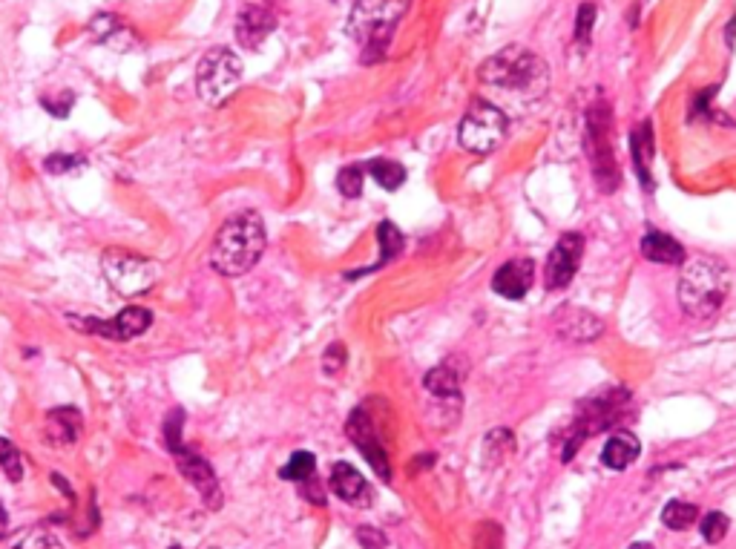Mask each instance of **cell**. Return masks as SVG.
<instances>
[{
  "label": "cell",
  "instance_id": "1",
  "mask_svg": "<svg viewBox=\"0 0 736 549\" xmlns=\"http://www.w3.org/2000/svg\"><path fill=\"white\" fill-rule=\"evenodd\" d=\"M265 222L259 213L242 210L219 228L210 248V268L222 276H245L265 253Z\"/></svg>",
  "mask_w": 736,
  "mask_h": 549
},
{
  "label": "cell",
  "instance_id": "2",
  "mask_svg": "<svg viewBox=\"0 0 736 549\" xmlns=\"http://www.w3.org/2000/svg\"><path fill=\"white\" fill-rule=\"evenodd\" d=\"M478 78L489 87L521 95L524 101H535L541 98L547 87H550V69L547 64L529 52L527 46L509 44L501 52H495L492 58H486L478 69Z\"/></svg>",
  "mask_w": 736,
  "mask_h": 549
},
{
  "label": "cell",
  "instance_id": "3",
  "mask_svg": "<svg viewBox=\"0 0 736 549\" xmlns=\"http://www.w3.org/2000/svg\"><path fill=\"white\" fill-rule=\"evenodd\" d=\"M731 291V274L728 268L713 259V256H699L688 262L679 279V302L693 320H711L713 314L725 305Z\"/></svg>",
  "mask_w": 736,
  "mask_h": 549
},
{
  "label": "cell",
  "instance_id": "4",
  "mask_svg": "<svg viewBox=\"0 0 736 549\" xmlns=\"http://www.w3.org/2000/svg\"><path fill=\"white\" fill-rule=\"evenodd\" d=\"M412 0H357L348 18V35L366 49V58H380L389 46L397 23L403 21Z\"/></svg>",
  "mask_w": 736,
  "mask_h": 549
},
{
  "label": "cell",
  "instance_id": "5",
  "mask_svg": "<svg viewBox=\"0 0 736 549\" xmlns=\"http://www.w3.org/2000/svg\"><path fill=\"white\" fill-rule=\"evenodd\" d=\"M242 69L245 67H242L239 55L228 46L207 49L202 61H199V69H196V92H199V98L210 107L225 104L230 95L236 92L239 81H242Z\"/></svg>",
  "mask_w": 736,
  "mask_h": 549
},
{
  "label": "cell",
  "instance_id": "6",
  "mask_svg": "<svg viewBox=\"0 0 736 549\" xmlns=\"http://www.w3.org/2000/svg\"><path fill=\"white\" fill-rule=\"evenodd\" d=\"M610 130H613V118H610V107L604 101H598L587 113V156H590V167L596 176L598 187L604 193H613L619 187V164H616V153H613V141H610Z\"/></svg>",
  "mask_w": 736,
  "mask_h": 549
},
{
  "label": "cell",
  "instance_id": "7",
  "mask_svg": "<svg viewBox=\"0 0 736 549\" xmlns=\"http://www.w3.org/2000/svg\"><path fill=\"white\" fill-rule=\"evenodd\" d=\"M101 268L115 294L127 299L147 294L161 276V268L153 259H144L130 251H107L101 259Z\"/></svg>",
  "mask_w": 736,
  "mask_h": 549
},
{
  "label": "cell",
  "instance_id": "8",
  "mask_svg": "<svg viewBox=\"0 0 736 549\" xmlns=\"http://www.w3.org/2000/svg\"><path fill=\"white\" fill-rule=\"evenodd\" d=\"M506 130H509V121H506V115L495 107V104H489V101H472L469 104V110L463 115V121H460V144L469 150V153H475V156H486V153H492V150H498L501 144H504L506 138Z\"/></svg>",
  "mask_w": 736,
  "mask_h": 549
},
{
  "label": "cell",
  "instance_id": "9",
  "mask_svg": "<svg viewBox=\"0 0 736 549\" xmlns=\"http://www.w3.org/2000/svg\"><path fill=\"white\" fill-rule=\"evenodd\" d=\"M581 253H584V236L581 233H564L555 242L550 259H547V268H544V282L550 291H561L573 282L575 271L581 265Z\"/></svg>",
  "mask_w": 736,
  "mask_h": 549
},
{
  "label": "cell",
  "instance_id": "10",
  "mask_svg": "<svg viewBox=\"0 0 736 549\" xmlns=\"http://www.w3.org/2000/svg\"><path fill=\"white\" fill-rule=\"evenodd\" d=\"M153 322V314L141 305H130L124 308L118 317L113 320H78L75 325L81 331H90V334H101L107 340H118V343H127V340H136L141 337Z\"/></svg>",
  "mask_w": 736,
  "mask_h": 549
},
{
  "label": "cell",
  "instance_id": "11",
  "mask_svg": "<svg viewBox=\"0 0 736 549\" xmlns=\"http://www.w3.org/2000/svg\"><path fill=\"white\" fill-rule=\"evenodd\" d=\"M345 432L351 437V443L363 452V458L374 466V472L383 475V478L389 481V460H386V452H383V446H380V437L374 432L366 409H354V412H351L348 423H345Z\"/></svg>",
  "mask_w": 736,
  "mask_h": 549
},
{
  "label": "cell",
  "instance_id": "12",
  "mask_svg": "<svg viewBox=\"0 0 736 549\" xmlns=\"http://www.w3.org/2000/svg\"><path fill=\"white\" fill-rule=\"evenodd\" d=\"M173 455H176L179 472L196 486V492L202 495L205 506L219 509V506H222V489H219V481H216L210 463H207L205 458H199L196 452H190V449H179V452H173Z\"/></svg>",
  "mask_w": 736,
  "mask_h": 549
},
{
  "label": "cell",
  "instance_id": "13",
  "mask_svg": "<svg viewBox=\"0 0 736 549\" xmlns=\"http://www.w3.org/2000/svg\"><path fill=\"white\" fill-rule=\"evenodd\" d=\"M532 279H535L532 259L518 256V259H509L498 268V274L492 279V291L501 294L504 299H524L529 288H532Z\"/></svg>",
  "mask_w": 736,
  "mask_h": 549
},
{
  "label": "cell",
  "instance_id": "14",
  "mask_svg": "<svg viewBox=\"0 0 736 549\" xmlns=\"http://www.w3.org/2000/svg\"><path fill=\"white\" fill-rule=\"evenodd\" d=\"M604 331V325L596 314L581 308H561L555 314V334L567 343H590Z\"/></svg>",
  "mask_w": 736,
  "mask_h": 549
},
{
  "label": "cell",
  "instance_id": "15",
  "mask_svg": "<svg viewBox=\"0 0 736 549\" xmlns=\"http://www.w3.org/2000/svg\"><path fill=\"white\" fill-rule=\"evenodd\" d=\"M276 29V15L268 6H245L236 18V41L256 49Z\"/></svg>",
  "mask_w": 736,
  "mask_h": 549
},
{
  "label": "cell",
  "instance_id": "16",
  "mask_svg": "<svg viewBox=\"0 0 736 549\" xmlns=\"http://www.w3.org/2000/svg\"><path fill=\"white\" fill-rule=\"evenodd\" d=\"M639 452H642L639 437L630 435V432H621V435H613L607 443H604V449H601V463H604L607 469H613V472H621V469H627L633 460L639 458Z\"/></svg>",
  "mask_w": 736,
  "mask_h": 549
},
{
  "label": "cell",
  "instance_id": "17",
  "mask_svg": "<svg viewBox=\"0 0 736 549\" xmlns=\"http://www.w3.org/2000/svg\"><path fill=\"white\" fill-rule=\"evenodd\" d=\"M642 253L644 259L659 262V265H679V262L685 259V248H682L673 236L662 233V230H650V233L644 236Z\"/></svg>",
  "mask_w": 736,
  "mask_h": 549
},
{
  "label": "cell",
  "instance_id": "18",
  "mask_svg": "<svg viewBox=\"0 0 736 549\" xmlns=\"http://www.w3.org/2000/svg\"><path fill=\"white\" fill-rule=\"evenodd\" d=\"M81 435V414L75 409H52L46 414V437L58 446L75 443Z\"/></svg>",
  "mask_w": 736,
  "mask_h": 549
},
{
  "label": "cell",
  "instance_id": "19",
  "mask_svg": "<svg viewBox=\"0 0 736 549\" xmlns=\"http://www.w3.org/2000/svg\"><path fill=\"white\" fill-rule=\"evenodd\" d=\"M630 150H633V161L639 170L644 190H653V179H650V161H653V133H650V121H642L633 136H630Z\"/></svg>",
  "mask_w": 736,
  "mask_h": 549
},
{
  "label": "cell",
  "instance_id": "20",
  "mask_svg": "<svg viewBox=\"0 0 736 549\" xmlns=\"http://www.w3.org/2000/svg\"><path fill=\"white\" fill-rule=\"evenodd\" d=\"M331 489H334L337 498L357 504V501L366 495V481H363V475H360L354 466H348V463H334V469H331Z\"/></svg>",
  "mask_w": 736,
  "mask_h": 549
},
{
  "label": "cell",
  "instance_id": "21",
  "mask_svg": "<svg viewBox=\"0 0 736 549\" xmlns=\"http://www.w3.org/2000/svg\"><path fill=\"white\" fill-rule=\"evenodd\" d=\"M90 32L95 41L113 46V49H127V44L133 41V35L127 32V26L118 21L115 15H98V18L92 21Z\"/></svg>",
  "mask_w": 736,
  "mask_h": 549
},
{
  "label": "cell",
  "instance_id": "22",
  "mask_svg": "<svg viewBox=\"0 0 736 549\" xmlns=\"http://www.w3.org/2000/svg\"><path fill=\"white\" fill-rule=\"evenodd\" d=\"M423 383L435 397H455L460 389V374L452 366H435Z\"/></svg>",
  "mask_w": 736,
  "mask_h": 549
},
{
  "label": "cell",
  "instance_id": "23",
  "mask_svg": "<svg viewBox=\"0 0 736 549\" xmlns=\"http://www.w3.org/2000/svg\"><path fill=\"white\" fill-rule=\"evenodd\" d=\"M699 521V509L688 501H670V504L662 509V524L673 532H682V529H690Z\"/></svg>",
  "mask_w": 736,
  "mask_h": 549
},
{
  "label": "cell",
  "instance_id": "24",
  "mask_svg": "<svg viewBox=\"0 0 736 549\" xmlns=\"http://www.w3.org/2000/svg\"><path fill=\"white\" fill-rule=\"evenodd\" d=\"M368 173H371L374 182L380 184V187H386V190H397L400 184L406 182V170L391 159L368 161Z\"/></svg>",
  "mask_w": 736,
  "mask_h": 549
},
{
  "label": "cell",
  "instance_id": "25",
  "mask_svg": "<svg viewBox=\"0 0 736 549\" xmlns=\"http://www.w3.org/2000/svg\"><path fill=\"white\" fill-rule=\"evenodd\" d=\"M314 472H317V458L311 455V452H294L291 460H288V466L279 472L285 481H297V483H305L314 478Z\"/></svg>",
  "mask_w": 736,
  "mask_h": 549
},
{
  "label": "cell",
  "instance_id": "26",
  "mask_svg": "<svg viewBox=\"0 0 736 549\" xmlns=\"http://www.w3.org/2000/svg\"><path fill=\"white\" fill-rule=\"evenodd\" d=\"M377 242H380V251H383V265L403 253V233L394 228L391 222L377 225Z\"/></svg>",
  "mask_w": 736,
  "mask_h": 549
},
{
  "label": "cell",
  "instance_id": "27",
  "mask_svg": "<svg viewBox=\"0 0 736 549\" xmlns=\"http://www.w3.org/2000/svg\"><path fill=\"white\" fill-rule=\"evenodd\" d=\"M363 179H366V170L360 164H348L337 173V190L345 199H357L363 193Z\"/></svg>",
  "mask_w": 736,
  "mask_h": 549
},
{
  "label": "cell",
  "instance_id": "28",
  "mask_svg": "<svg viewBox=\"0 0 736 549\" xmlns=\"http://www.w3.org/2000/svg\"><path fill=\"white\" fill-rule=\"evenodd\" d=\"M728 529H731V521H728V515H722V512H708V515L702 518V538H705L708 544H719V541L728 535Z\"/></svg>",
  "mask_w": 736,
  "mask_h": 549
},
{
  "label": "cell",
  "instance_id": "29",
  "mask_svg": "<svg viewBox=\"0 0 736 549\" xmlns=\"http://www.w3.org/2000/svg\"><path fill=\"white\" fill-rule=\"evenodd\" d=\"M0 466L6 469V475H9L12 481H21L23 478L21 452H18L6 437H0Z\"/></svg>",
  "mask_w": 736,
  "mask_h": 549
},
{
  "label": "cell",
  "instance_id": "30",
  "mask_svg": "<svg viewBox=\"0 0 736 549\" xmlns=\"http://www.w3.org/2000/svg\"><path fill=\"white\" fill-rule=\"evenodd\" d=\"M15 549H64V547H61V541H58L52 532H46V529H32V532H26L21 541L15 544Z\"/></svg>",
  "mask_w": 736,
  "mask_h": 549
},
{
  "label": "cell",
  "instance_id": "31",
  "mask_svg": "<svg viewBox=\"0 0 736 549\" xmlns=\"http://www.w3.org/2000/svg\"><path fill=\"white\" fill-rule=\"evenodd\" d=\"M593 21H596V6L593 3H584L578 9V21H575V38H578V44H590Z\"/></svg>",
  "mask_w": 736,
  "mask_h": 549
},
{
  "label": "cell",
  "instance_id": "32",
  "mask_svg": "<svg viewBox=\"0 0 736 549\" xmlns=\"http://www.w3.org/2000/svg\"><path fill=\"white\" fill-rule=\"evenodd\" d=\"M322 368H325V374L331 377V374H340L345 368V348L343 343H331L328 345V351L322 354Z\"/></svg>",
  "mask_w": 736,
  "mask_h": 549
},
{
  "label": "cell",
  "instance_id": "33",
  "mask_svg": "<svg viewBox=\"0 0 736 549\" xmlns=\"http://www.w3.org/2000/svg\"><path fill=\"white\" fill-rule=\"evenodd\" d=\"M182 420H184L182 412H173L170 414V420L164 423V443H167V449H170V452H179V449H182V443H179V435H182Z\"/></svg>",
  "mask_w": 736,
  "mask_h": 549
},
{
  "label": "cell",
  "instance_id": "34",
  "mask_svg": "<svg viewBox=\"0 0 736 549\" xmlns=\"http://www.w3.org/2000/svg\"><path fill=\"white\" fill-rule=\"evenodd\" d=\"M84 161L78 159V156H49V159L44 161V167H46V173H52V176H58V173H69V170H75V167H81Z\"/></svg>",
  "mask_w": 736,
  "mask_h": 549
},
{
  "label": "cell",
  "instance_id": "35",
  "mask_svg": "<svg viewBox=\"0 0 736 549\" xmlns=\"http://www.w3.org/2000/svg\"><path fill=\"white\" fill-rule=\"evenodd\" d=\"M357 538H360V544H363L366 549H383V547H386V538H383L380 532H374L371 527L357 529Z\"/></svg>",
  "mask_w": 736,
  "mask_h": 549
},
{
  "label": "cell",
  "instance_id": "36",
  "mask_svg": "<svg viewBox=\"0 0 736 549\" xmlns=\"http://www.w3.org/2000/svg\"><path fill=\"white\" fill-rule=\"evenodd\" d=\"M41 104H44L46 110L55 115V118H64V115L69 113V107H72V95L64 92V95H61V101H55V98H44Z\"/></svg>",
  "mask_w": 736,
  "mask_h": 549
},
{
  "label": "cell",
  "instance_id": "37",
  "mask_svg": "<svg viewBox=\"0 0 736 549\" xmlns=\"http://www.w3.org/2000/svg\"><path fill=\"white\" fill-rule=\"evenodd\" d=\"M6 529H9V518H6V512H3V506H0V538L6 535Z\"/></svg>",
  "mask_w": 736,
  "mask_h": 549
},
{
  "label": "cell",
  "instance_id": "38",
  "mask_svg": "<svg viewBox=\"0 0 736 549\" xmlns=\"http://www.w3.org/2000/svg\"><path fill=\"white\" fill-rule=\"evenodd\" d=\"M627 549H656V547H650V544H644V541H639V544H630Z\"/></svg>",
  "mask_w": 736,
  "mask_h": 549
}]
</instances>
